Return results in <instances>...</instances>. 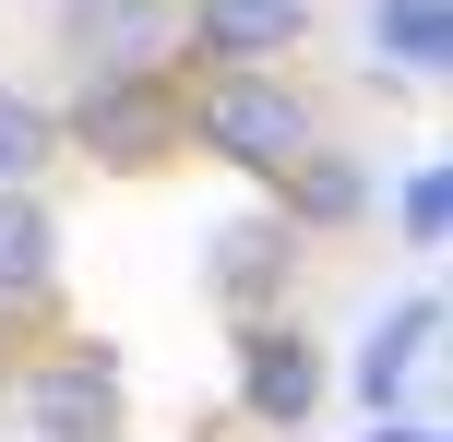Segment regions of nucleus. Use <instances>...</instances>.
I'll return each instance as SVG.
<instances>
[{
    "label": "nucleus",
    "instance_id": "nucleus-11",
    "mask_svg": "<svg viewBox=\"0 0 453 442\" xmlns=\"http://www.w3.org/2000/svg\"><path fill=\"white\" fill-rule=\"evenodd\" d=\"M370 60L394 84H441L453 72V0H370Z\"/></svg>",
    "mask_w": 453,
    "mask_h": 442
},
{
    "label": "nucleus",
    "instance_id": "nucleus-13",
    "mask_svg": "<svg viewBox=\"0 0 453 442\" xmlns=\"http://www.w3.org/2000/svg\"><path fill=\"white\" fill-rule=\"evenodd\" d=\"M394 239H406V252H441L453 239V167L441 156H418L406 180H394Z\"/></svg>",
    "mask_w": 453,
    "mask_h": 442
},
{
    "label": "nucleus",
    "instance_id": "nucleus-8",
    "mask_svg": "<svg viewBox=\"0 0 453 442\" xmlns=\"http://www.w3.org/2000/svg\"><path fill=\"white\" fill-rule=\"evenodd\" d=\"M203 275H215V299L226 311H239V323H250V311H287V275H298V228H287V215H239V228H215V263H203Z\"/></svg>",
    "mask_w": 453,
    "mask_h": 442
},
{
    "label": "nucleus",
    "instance_id": "nucleus-1",
    "mask_svg": "<svg viewBox=\"0 0 453 442\" xmlns=\"http://www.w3.org/2000/svg\"><path fill=\"white\" fill-rule=\"evenodd\" d=\"M311 132H322L311 96H298L274 60H203L180 84V143H203L215 167H239V180H274Z\"/></svg>",
    "mask_w": 453,
    "mask_h": 442
},
{
    "label": "nucleus",
    "instance_id": "nucleus-5",
    "mask_svg": "<svg viewBox=\"0 0 453 442\" xmlns=\"http://www.w3.org/2000/svg\"><path fill=\"white\" fill-rule=\"evenodd\" d=\"M430 359H441V287H406V299L370 311L358 347H346V395H358V419L406 407L418 383H430Z\"/></svg>",
    "mask_w": 453,
    "mask_h": 442
},
{
    "label": "nucleus",
    "instance_id": "nucleus-7",
    "mask_svg": "<svg viewBox=\"0 0 453 442\" xmlns=\"http://www.w3.org/2000/svg\"><path fill=\"white\" fill-rule=\"evenodd\" d=\"M274 215H287L298 239H334V228H358L370 215V156H346V143H298L287 167H274Z\"/></svg>",
    "mask_w": 453,
    "mask_h": 442
},
{
    "label": "nucleus",
    "instance_id": "nucleus-3",
    "mask_svg": "<svg viewBox=\"0 0 453 442\" xmlns=\"http://www.w3.org/2000/svg\"><path fill=\"white\" fill-rule=\"evenodd\" d=\"M322 395H334V359H322L311 323H287V311H250L239 323V407L263 430H311Z\"/></svg>",
    "mask_w": 453,
    "mask_h": 442
},
{
    "label": "nucleus",
    "instance_id": "nucleus-14",
    "mask_svg": "<svg viewBox=\"0 0 453 442\" xmlns=\"http://www.w3.org/2000/svg\"><path fill=\"white\" fill-rule=\"evenodd\" d=\"M370 442H453L441 419H406V407H382V419H370Z\"/></svg>",
    "mask_w": 453,
    "mask_h": 442
},
{
    "label": "nucleus",
    "instance_id": "nucleus-2",
    "mask_svg": "<svg viewBox=\"0 0 453 442\" xmlns=\"http://www.w3.org/2000/svg\"><path fill=\"white\" fill-rule=\"evenodd\" d=\"M167 143H180V72H72L60 156H96V167H156Z\"/></svg>",
    "mask_w": 453,
    "mask_h": 442
},
{
    "label": "nucleus",
    "instance_id": "nucleus-10",
    "mask_svg": "<svg viewBox=\"0 0 453 442\" xmlns=\"http://www.w3.org/2000/svg\"><path fill=\"white\" fill-rule=\"evenodd\" d=\"M48 287H60V215L36 180H12L0 191V311H36Z\"/></svg>",
    "mask_w": 453,
    "mask_h": 442
},
{
    "label": "nucleus",
    "instance_id": "nucleus-12",
    "mask_svg": "<svg viewBox=\"0 0 453 442\" xmlns=\"http://www.w3.org/2000/svg\"><path fill=\"white\" fill-rule=\"evenodd\" d=\"M48 156H60V108L24 84H0V191L12 180H48Z\"/></svg>",
    "mask_w": 453,
    "mask_h": 442
},
{
    "label": "nucleus",
    "instance_id": "nucleus-4",
    "mask_svg": "<svg viewBox=\"0 0 453 442\" xmlns=\"http://www.w3.org/2000/svg\"><path fill=\"white\" fill-rule=\"evenodd\" d=\"M24 430L36 442H119L132 430V395H119V347H48L24 371Z\"/></svg>",
    "mask_w": 453,
    "mask_h": 442
},
{
    "label": "nucleus",
    "instance_id": "nucleus-9",
    "mask_svg": "<svg viewBox=\"0 0 453 442\" xmlns=\"http://www.w3.org/2000/svg\"><path fill=\"white\" fill-rule=\"evenodd\" d=\"M298 36H311V0H180L191 60H287Z\"/></svg>",
    "mask_w": 453,
    "mask_h": 442
},
{
    "label": "nucleus",
    "instance_id": "nucleus-6",
    "mask_svg": "<svg viewBox=\"0 0 453 442\" xmlns=\"http://www.w3.org/2000/svg\"><path fill=\"white\" fill-rule=\"evenodd\" d=\"M72 72H180V0H60Z\"/></svg>",
    "mask_w": 453,
    "mask_h": 442
}]
</instances>
